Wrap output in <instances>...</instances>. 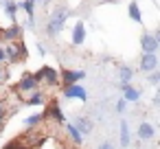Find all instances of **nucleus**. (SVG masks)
I'll use <instances>...</instances> for the list:
<instances>
[{"instance_id": "f257e3e1", "label": "nucleus", "mask_w": 160, "mask_h": 149, "mask_svg": "<svg viewBox=\"0 0 160 149\" xmlns=\"http://www.w3.org/2000/svg\"><path fill=\"white\" fill-rule=\"evenodd\" d=\"M68 16H70V11H68L66 7H57V9L51 13V18H48L46 33H48L51 37H53V35H57V33H62V29H64V24H66Z\"/></svg>"}, {"instance_id": "f03ea898", "label": "nucleus", "mask_w": 160, "mask_h": 149, "mask_svg": "<svg viewBox=\"0 0 160 149\" xmlns=\"http://www.w3.org/2000/svg\"><path fill=\"white\" fill-rule=\"evenodd\" d=\"M140 48H142V53H158V48H160V31L142 33L140 35Z\"/></svg>"}, {"instance_id": "7ed1b4c3", "label": "nucleus", "mask_w": 160, "mask_h": 149, "mask_svg": "<svg viewBox=\"0 0 160 149\" xmlns=\"http://www.w3.org/2000/svg\"><path fill=\"white\" fill-rule=\"evenodd\" d=\"M35 77L40 79V83L44 81V83H48V86H59V72H57L55 68H51V66H42V68L35 72Z\"/></svg>"}, {"instance_id": "20e7f679", "label": "nucleus", "mask_w": 160, "mask_h": 149, "mask_svg": "<svg viewBox=\"0 0 160 149\" xmlns=\"http://www.w3.org/2000/svg\"><path fill=\"white\" fill-rule=\"evenodd\" d=\"M64 99H77V101H88V92L81 83H70L64 86Z\"/></svg>"}, {"instance_id": "39448f33", "label": "nucleus", "mask_w": 160, "mask_h": 149, "mask_svg": "<svg viewBox=\"0 0 160 149\" xmlns=\"http://www.w3.org/2000/svg\"><path fill=\"white\" fill-rule=\"evenodd\" d=\"M158 66H160V59H158V55L156 53H142V57H140V72H153V70H158Z\"/></svg>"}, {"instance_id": "423d86ee", "label": "nucleus", "mask_w": 160, "mask_h": 149, "mask_svg": "<svg viewBox=\"0 0 160 149\" xmlns=\"http://www.w3.org/2000/svg\"><path fill=\"white\" fill-rule=\"evenodd\" d=\"M83 77H86V72H83V70H62V72H59V83H64V86L79 83Z\"/></svg>"}, {"instance_id": "0eeeda50", "label": "nucleus", "mask_w": 160, "mask_h": 149, "mask_svg": "<svg viewBox=\"0 0 160 149\" xmlns=\"http://www.w3.org/2000/svg\"><path fill=\"white\" fill-rule=\"evenodd\" d=\"M38 86H40V79L35 77V75H24L20 81H18V90L20 92H33V90H38Z\"/></svg>"}, {"instance_id": "6e6552de", "label": "nucleus", "mask_w": 160, "mask_h": 149, "mask_svg": "<svg viewBox=\"0 0 160 149\" xmlns=\"http://www.w3.org/2000/svg\"><path fill=\"white\" fill-rule=\"evenodd\" d=\"M70 42H72V46H81V44L86 42V24H83V22H75Z\"/></svg>"}, {"instance_id": "1a4fd4ad", "label": "nucleus", "mask_w": 160, "mask_h": 149, "mask_svg": "<svg viewBox=\"0 0 160 149\" xmlns=\"http://www.w3.org/2000/svg\"><path fill=\"white\" fill-rule=\"evenodd\" d=\"M2 48H5V53H7V59H9V62H18L20 57H24V48H22V44L11 42V44L2 46Z\"/></svg>"}, {"instance_id": "9d476101", "label": "nucleus", "mask_w": 160, "mask_h": 149, "mask_svg": "<svg viewBox=\"0 0 160 149\" xmlns=\"http://www.w3.org/2000/svg\"><path fill=\"white\" fill-rule=\"evenodd\" d=\"M121 90H123V99H125L127 103H136V101L140 99V90L134 88L132 83H121Z\"/></svg>"}, {"instance_id": "9b49d317", "label": "nucleus", "mask_w": 160, "mask_h": 149, "mask_svg": "<svg viewBox=\"0 0 160 149\" xmlns=\"http://www.w3.org/2000/svg\"><path fill=\"white\" fill-rule=\"evenodd\" d=\"M22 31H24V27H22V24H11V27H7V29L2 31V37H5V40H9V42H16V40H20V37H22Z\"/></svg>"}, {"instance_id": "f8f14e48", "label": "nucleus", "mask_w": 160, "mask_h": 149, "mask_svg": "<svg viewBox=\"0 0 160 149\" xmlns=\"http://www.w3.org/2000/svg\"><path fill=\"white\" fill-rule=\"evenodd\" d=\"M136 136H138L140 140H151V138L156 136V127H153L151 123H140L138 129H136Z\"/></svg>"}, {"instance_id": "ddd939ff", "label": "nucleus", "mask_w": 160, "mask_h": 149, "mask_svg": "<svg viewBox=\"0 0 160 149\" xmlns=\"http://www.w3.org/2000/svg\"><path fill=\"white\" fill-rule=\"evenodd\" d=\"M72 125L81 132V136H83V134H90V132H92V127H94V125H92V121H90V118H86V116H75Z\"/></svg>"}, {"instance_id": "4468645a", "label": "nucleus", "mask_w": 160, "mask_h": 149, "mask_svg": "<svg viewBox=\"0 0 160 149\" xmlns=\"http://www.w3.org/2000/svg\"><path fill=\"white\" fill-rule=\"evenodd\" d=\"M127 16H129V20H132V22L142 24V13H140V7H138L136 0H132V2H129V7H127Z\"/></svg>"}, {"instance_id": "2eb2a0df", "label": "nucleus", "mask_w": 160, "mask_h": 149, "mask_svg": "<svg viewBox=\"0 0 160 149\" xmlns=\"http://www.w3.org/2000/svg\"><path fill=\"white\" fill-rule=\"evenodd\" d=\"M129 142H132V132H129L127 121L123 118V121H121V147L125 149V147H129Z\"/></svg>"}, {"instance_id": "dca6fc26", "label": "nucleus", "mask_w": 160, "mask_h": 149, "mask_svg": "<svg viewBox=\"0 0 160 149\" xmlns=\"http://www.w3.org/2000/svg\"><path fill=\"white\" fill-rule=\"evenodd\" d=\"M44 101H46L44 92H40V90H33V92H31V97L27 99V105H44Z\"/></svg>"}, {"instance_id": "f3484780", "label": "nucleus", "mask_w": 160, "mask_h": 149, "mask_svg": "<svg viewBox=\"0 0 160 149\" xmlns=\"http://www.w3.org/2000/svg\"><path fill=\"white\" fill-rule=\"evenodd\" d=\"M48 116L55 118L57 123H66V116H64V112H62V107H59L57 103H53V105L48 107Z\"/></svg>"}, {"instance_id": "a211bd4d", "label": "nucleus", "mask_w": 160, "mask_h": 149, "mask_svg": "<svg viewBox=\"0 0 160 149\" xmlns=\"http://www.w3.org/2000/svg\"><path fill=\"white\" fill-rule=\"evenodd\" d=\"M66 132H68V136L72 138V142H75V145H81V142H83V136H81V132H79V129H77L72 123H68V125H66Z\"/></svg>"}, {"instance_id": "6ab92c4d", "label": "nucleus", "mask_w": 160, "mask_h": 149, "mask_svg": "<svg viewBox=\"0 0 160 149\" xmlns=\"http://www.w3.org/2000/svg\"><path fill=\"white\" fill-rule=\"evenodd\" d=\"M132 77H134V70L129 66H121L118 68V79L121 83H132Z\"/></svg>"}, {"instance_id": "aec40b11", "label": "nucleus", "mask_w": 160, "mask_h": 149, "mask_svg": "<svg viewBox=\"0 0 160 149\" xmlns=\"http://www.w3.org/2000/svg\"><path fill=\"white\" fill-rule=\"evenodd\" d=\"M44 116H46V114H42V112H38V114H29V116H24V121H22V123H24L27 127H35V125H40V123H42V118H44Z\"/></svg>"}, {"instance_id": "412c9836", "label": "nucleus", "mask_w": 160, "mask_h": 149, "mask_svg": "<svg viewBox=\"0 0 160 149\" xmlns=\"http://www.w3.org/2000/svg\"><path fill=\"white\" fill-rule=\"evenodd\" d=\"M22 9H24V13L29 16V20H33V16H35V2L33 0H22V2H18Z\"/></svg>"}, {"instance_id": "4be33fe9", "label": "nucleus", "mask_w": 160, "mask_h": 149, "mask_svg": "<svg viewBox=\"0 0 160 149\" xmlns=\"http://www.w3.org/2000/svg\"><path fill=\"white\" fill-rule=\"evenodd\" d=\"M18 9H20V5H18V2H13V0H5V13H7V16H11V18H13V16L18 13Z\"/></svg>"}, {"instance_id": "5701e85b", "label": "nucleus", "mask_w": 160, "mask_h": 149, "mask_svg": "<svg viewBox=\"0 0 160 149\" xmlns=\"http://www.w3.org/2000/svg\"><path fill=\"white\" fill-rule=\"evenodd\" d=\"M147 81H149V86H158V83H160V70L147 72Z\"/></svg>"}, {"instance_id": "b1692460", "label": "nucleus", "mask_w": 160, "mask_h": 149, "mask_svg": "<svg viewBox=\"0 0 160 149\" xmlns=\"http://www.w3.org/2000/svg\"><path fill=\"white\" fill-rule=\"evenodd\" d=\"M125 110H127V101H125V99H118V101H116V112L123 114Z\"/></svg>"}, {"instance_id": "393cba45", "label": "nucleus", "mask_w": 160, "mask_h": 149, "mask_svg": "<svg viewBox=\"0 0 160 149\" xmlns=\"http://www.w3.org/2000/svg\"><path fill=\"white\" fill-rule=\"evenodd\" d=\"M97 149H114V142H110V140H103Z\"/></svg>"}, {"instance_id": "a878e982", "label": "nucleus", "mask_w": 160, "mask_h": 149, "mask_svg": "<svg viewBox=\"0 0 160 149\" xmlns=\"http://www.w3.org/2000/svg\"><path fill=\"white\" fill-rule=\"evenodd\" d=\"M151 103H153L156 107L160 105V92H156V94H153V99H151Z\"/></svg>"}, {"instance_id": "bb28decb", "label": "nucleus", "mask_w": 160, "mask_h": 149, "mask_svg": "<svg viewBox=\"0 0 160 149\" xmlns=\"http://www.w3.org/2000/svg\"><path fill=\"white\" fill-rule=\"evenodd\" d=\"M2 62H7V53H5L2 46H0V64H2Z\"/></svg>"}, {"instance_id": "cd10ccee", "label": "nucleus", "mask_w": 160, "mask_h": 149, "mask_svg": "<svg viewBox=\"0 0 160 149\" xmlns=\"http://www.w3.org/2000/svg\"><path fill=\"white\" fill-rule=\"evenodd\" d=\"M35 5H42V7H46V5H51V0H35Z\"/></svg>"}, {"instance_id": "c85d7f7f", "label": "nucleus", "mask_w": 160, "mask_h": 149, "mask_svg": "<svg viewBox=\"0 0 160 149\" xmlns=\"http://www.w3.org/2000/svg\"><path fill=\"white\" fill-rule=\"evenodd\" d=\"M38 53H40V55H46V51H44V46H42V44H38Z\"/></svg>"}, {"instance_id": "c756f323", "label": "nucleus", "mask_w": 160, "mask_h": 149, "mask_svg": "<svg viewBox=\"0 0 160 149\" xmlns=\"http://www.w3.org/2000/svg\"><path fill=\"white\" fill-rule=\"evenodd\" d=\"M0 123H2V105H0Z\"/></svg>"}, {"instance_id": "7c9ffc66", "label": "nucleus", "mask_w": 160, "mask_h": 149, "mask_svg": "<svg viewBox=\"0 0 160 149\" xmlns=\"http://www.w3.org/2000/svg\"><path fill=\"white\" fill-rule=\"evenodd\" d=\"M2 77H5V72H2V70H0V81H2Z\"/></svg>"}, {"instance_id": "2f4dec72", "label": "nucleus", "mask_w": 160, "mask_h": 149, "mask_svg": "<svg viewBox=\"0 0 160 149\" xmlns=\"http://www.w3.org/2000/svg\"><path fill=\"white\" fill-rule=\"evenodd\" d=\"M7 149H13V147H7Z\"/></svg>"}]
</instances>
